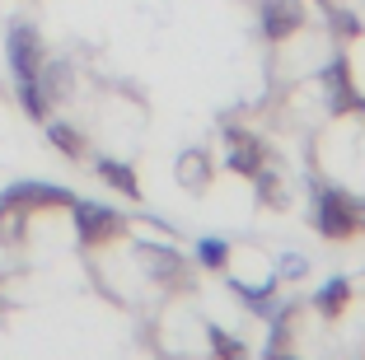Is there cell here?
Listing matches in <instances>:
<instances>
[{"mask_svg":"<svg viewBox=\"0 0 365 360\" xmlns=\"http://www.w3.org/2000/svg\"><path fill=\"white\" fill-rule=\"evenodd\" d=\"M94 173H98V182H103V187H113L118 197H127V202H140V178H136V169H131L127 159L103 155V159H94Z\"/></svg>","mask_w":365,"mask_h":360,"instance_id":"cell-9","label":"cell"},{"mask_svg":"<svg viewBox=\"0 0 365 360\" xmlns=\"http://www.w3.org/2000/svg\"><path fill=\"white\" fill-rule=\"evenodd\" d=\"M328 33H333L337 43H356L365 33V24H361V14L351 10V5H337V10H328Z\"/></svg>","mask_w":365,"mask_h":360,"instance_id":"cell-16","label":"cell"},{"mask_svg":"<svg viewBox=\"0 0 365 360\" xmlns=\"http://www.w3.org/2000/svg\"><path fill=\"white\" fill-rule=\"evenodd\" d=\"M300 276H309V257L304 253H281L277 257V281H300Z\"/></svg>","mask_w":365,"mask_h":360,"instance_id":"cell-17","label":"cell"},{"mask_svg":"<svg viewBox=\"0 0 365 360\" xmlns=\"http://www.w3.org/2000/svg\"><path fill=\"white\" fill-rule=\"evenodd\" d=\"M136 257L150 267V276L160 281L164 290H187V286H192V262H187L173 244H150V239H140Z\"/></svg>","mask_w":365,"mask_h":360,"instance_id":"cell-6","label":"cell"},{"mask_svg":"<svg viewBox=\"0 0 365 360\" xmlns=\"http://www.w3.org/2000/svg\"><path fill=\"white\" fill-rule=\"evenodd\" d=\"M76 197L80 192H71V187H56V182H14V187H5V197L0 202H10V206H19V211H71L76 206Z\"/></svg>","mask_w":365,"mask_h":360,"instance_id":"cell-7","label":"cell"},{"mask_svg":"<svg viewBox=\"0 0 365 360\" xmlns=\"http://www.w3.org/2000/svg\"><path fill=\"white\" fill-rule=\"evenodd\" d=\"M43 127H47V140H52L66 159H76V164H80V159H89V136L76 127V122H52V117H47Z\"/></svg>","mask_w":365,"mask_h":360,"instance_id":"cell-13","label":"cell"},{"mask_svg":"<svg viewBox=\"0 0 365 360\" xmlns=\"http://www.w3.org/2000/svg\"><path fill=\"white\" fill-rule=\"evenodd\" d=\"M272 360H300V356H295V351H286V356H272Z\"/></svg>","mask_w":365,"mask_h":360,"instance_id":"cell-19","label":"cell"},{"mask_svg":"<svg viewBox=\"0 0 365 360\" xmlns=\"http://www.w3.org/2000/svg\"><path fill=\"white\" fill-rule=\"evenodd\" d=\"M5 56H10V75L14 85H38V71L47 61V47H43V33L38 24H14L10 38H5Z\"/></svg>","mask_w":365,"mask_h":360,"instance_id":"cell-4","label":"cell"},{"mask_svg":"<svg viewBox=\"0 0 365 360\" xmlns=\"http://www.w3.org/2000/svg\"><path fill=\"white\" fill-rule=\"evenodd\" d=\"M230 257H235V248L225 244V239H197V262L206 267V272H220V276H230Z\"/></svg>","mask_w":365,"mask_h":360,"instance_id":"cell-15","label":"cell"},{"mask_svg":"<svg viewBox=\"0 0 365 360\" xmlns=\"http://www.w3.org/2000/svg\"><path fill=\"white\" fill-rule=\"evenodd\" d=\"M314 5H319V10L328 14V10H337V5H346V0H314Z\"/></svg>","mask_w":365,"mask_h":360,"instance_id":"cell-18","label":"cell"},{"mask_svg":"<svg viewBox=\"0 0 365 360\" xmlns=\"http://www.w3.org/2000/svg\"><path fill=\"white\" fill-rule=\"evenodd\" d=\"M225 164H230V173H239V178L253 182L267 164H277V155H272V145L258 136V131L230 122V127H225Z\"/></svg>","mask_w":365,"mask_h":360,"instance_id":"cell-3","label":"cell"},{"mask_svg":"<svg viewBox=\"0 0 365 360\" xmlns=\"http://www.w3.org/2000/svg\"><path fill=\"white\" fill-rule=\"evenodd\" d=\"M202 337H206V346H211V360H253L248 341L235 337L230 328H220V323H202Z\"/></svg>","mask_w":365,"mask_h":360,"instance_id":"cell-12","label":"cell"},{"mask_svg":"<svg viewBox=\"0 0 365 360\" xmlns=\"http://www.w3.org/2000/svg\"><path fill=\"white\" fill-rule=\"evenodd\" d=\"M211 173H215V159L206 155V150H187V155L178 159V182H182L187 192H206Z\"/></svg>","mask_w":365,"mask_h":360,"instance_id":"cell-14","label":"cell"},{"mask_svg":"<svg viewBox=\"0 0 365 360\" xmlns=\"http://www.w3.org/2000/svg\"><path fill=\"white\" fill-rule=\"evenodd\" d=\"M71 225H76L80 248H113L118 239L131 234V220L118 211V206L89 202V197H76V206H71Z\"/></svg>","mask_w":365,"mask_h":360,"instance_id":"cell-2","label":"cell"},{"mask_svg":"<svg viewBox=\"0 0 365 360\" xmlns=\"http://www.w3.org/2000/svg\"><path fill=\"white\" fill-rule=\"evenodd\" d=\"M304 0H258V29L267 43H290L304 29Z\"/></svg>","mask_w":365,"mask_h":360,"instance_id":"cell-8","label":"cell"},{"mask_svg":"<svg viewBox=\"0 0 365 360\" xmlns=\"http://www.w3.org/2000/svg\"><path fill=\"white\" fill-rule=\"evenodd\" d=\"M314 225L333 244H346V239L365 234V192H346L342 182H319V192H314Z\"/></svg>","mask_w":365,"mask_h":360,"instance_id":"cell-1","label":"cell"},{"mask_svg":"<svg viewBox=\"0 0 365 360\" xmlns=\"http://www.w3.org/2000/svg\"><path fill=\"white\" fill-rule=\"evenodd\" d=\"M319 85H323V103H328V117H351V108L361 103V89H356V75H351V56L333 52L319 71Z\"/></svg>","mask_w":365,"mask_h":360,"instance_id":"cell-5","label":"cell"},{"mask_svg":"<svg viewBox=\"0 0 365 360\" xmlns=\"http://www.w3.org/2000/svg\"><path fill=\"white\" fill-rule=\"evenodd\" d=\"M38 89H43L47 108H61L66 98L76 94V71H71V61H52V56H47L43 71H38Z\"/></svg>","mask_w":365,"mask_h":360,"instance_id":"cell-10","label":"cell"},{"mask_svg":"<svg viewBox=\"0 0 365 360\" xmlns=\"http://www.w3.org/2000/svg\"><path fill=\"white\" fill-rule=\"evenodd\" d=\"M351 295H356L351 276H328L319 286V295H314V309H319L323 318H342L346 309H351Z\"/></svg>","mask_w":365,"mask_h":360,"instance_id":"cell-11","label":"cell"}]
</instances>
